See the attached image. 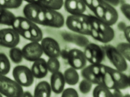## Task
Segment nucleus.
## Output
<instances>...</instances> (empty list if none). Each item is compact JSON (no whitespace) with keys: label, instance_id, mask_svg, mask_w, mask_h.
Returning <instances> with one entry per match:
<instances>
[{"label":"nucleus","instance_id":"f257e3e1","mask_svg":"<svg viewBox=\"0 0 130 97\" xmlns=\"http://www.w3.org/2000/svg\"><path fill=\"white\" fill-rule=\"evenodd\" d=\"M102 85L110 90H123L130 87V77L112 67L102 64Z\"/></svg>","mask_w":130,"mask_h":97},{"label":"nucleus","instance_id":"f03ea898","mask_svg":"<svg viewBox=\"0 0 130 97\" xmlns=\"http://www.w3.org/2000/svg\"><path fill=\"white\" fill-rule=\"evenodd\" d=\"M12 27L19 35L31 42H39L43 39L40 27L25 17H16Z\"/></svg>","mask_w":130,"mask_h":97},{"label":"nucleus","instance_id":"7ed1b4c3","mask_svg":"<svg viewBox=\"0 0 130 97\" xmlns=\"http://www.w3.org/2000/svg\"><path fill=\"white\" fill-rule=\"evenodd\" d=\"M91 26L90 35L96 41L107 43L112 41L115 36V31L111 26L102 22L95 16L89 15Z\"/></svg>","mask_w":130,"mask_h":97},{"label":"nucleus","instance_id":"20e7f679","mask_svg":"<svg viewBox=\"0 0 130 97\" xmlns=\"http://www.w3.org/2000/svg\"><path fill=\"white\" fill-rule=\"evenodd\" d=\"M64 21L63 15L58 11L42 7L37 17L36 24L59 28L63 27Z\"/></svg>","mask_w":130,"mask_h":97},{"label":"nucleus","instance_id":"39448f33","mask_svg":"<svg viewBox=\"0 0 130 97\" xmlns=\"http://www.w3.org/2000/svg\"><path fill=\"white\" fill-rule=\"evenodd\" d=\"M66 25L71 31L80 35L90 36L91 26L89 15L84 14L79 16L70 15L66 19Z\"/></svg>","mask_w":130,"mask_h":97},{"label":"nucleus","instance_id":"423d86ee","mask_svg":"<svg viewBox=\"0 0 130 97\" xmlns=\"http://www.w3.org/2000/svg\"><path fill=\"white\" fill-rule=\"evenodd\" d=\"M22 86L15 81L0 74V93L8 97H22Z\"/></svg>","mask_w":130,"mask_h":97},{"label":"nucleus","instance_id":"0eeeda50","mask_svg":"<svg viewBox=\"0 0 130 97\" xmlns=\"http://www.w3.org/2000/svg\"><path fill=\"white\" fill-rule=\"evenodd\" d=\"M105 55L116 69L121 72L127 70L128 64L126 60L116 47L108 45L102 46Z\"/></svg>","mask_w":130,"mask_h":97},{"label":"nucleus","instance_id":"6e6552de","mask_svg":"<svg viewBox=\"0 0 130 97\" xmlns=\"http://www.w3.org/2000/svg\"><path fill=\"white\" fill-rule=\"evenodd\" d=\"M12 74L15 81L21 86L28 87L34 83V77L32 72L25 65L16 66L13 70Z\"/></svg>","mask_w":130,"mask_h":97},{"label":"nucleus","instance_id":"1a4fd4ad","mask_svg":"<svg viewBox=\"0 0 130 97\" xmlns=\"http://www.w3.org/2000/svg\"><path fill=\"white\" fill-rule=\"evenodd\" d=\"M86 58L91 64H101L105 57V52L102 47L95 43H89L85 47Z\"/></svg>","mask_w":130,"mask_h":97},{"label":"nucleus","instance_id":"9d476101","mask_svg":"<svg viewBox=\"0 0 130 97\" xmlns=\"http://www.w3.org/2000/svg\"><path fill=\"white\" fill-rule=\"evenodd\" d=\"M20 36L13 28L0 29V45L11 48L15 47L20 42Z\"/></svg>","mask_w":130,"mask_h":97},{"label":"nucleus","instance_id":"9b49d317","mask_svg":"<svg viewBox=\"0 0 130 97\" xmlns=\"http://www.w3.org/2000/svg\"><path fill=\"white\" fill-rule=\"evenodd\" d=\"M101 65L102 64H91L83 68L81 72L82 76L93 84L102 85Z\"/></svg>","mask_w":130,"mask_h":97},{"label":"nucleus","instance_id":"f8f14e48","mask_svg":"<svg viewBox=\"0 0 130 97\" xmlns=\"http://www.w3.org/2000/svg\"><path fill=\"white\" fill-rule=\"evenodd\" d=\"M22 51L23 57L31 62H35L41 58L43 53L41 44L38 42L28 43L23 47Z\"/></svg>","mask_w":130,"mask_h":97},{"label":"nucleus","instance_id":"ddd939ff","mask_svg":"<svg viewBox=\"0 0 130 97\" xmlns=\"http://www.w3.org/2000/svg\"><path fill=\"white\" fill-rule=\"evenodd\" d=\"M67 60L71 67L76 70L82 69L86 66L87 62L84 52L76 48L68 51Z\"/></svg>","mask_w":130,"mask_h":97},{"label":"nucleus","instance_id":"4468645a","mask_svg":"<svg viewBox=\"0 0 130 97\" xmlns=\"http://www.w3.org/2000/svg\"><path fill=\"white\" fill-rule=\"evenodd\" d=\"M43 52L49 58H57L60 56L61 50L57 41L50 37H46L41 41Z\"/></svg>","mask_w":130,"mask_h":97},{"label":"nucleus","instance_id":"2eb2a0df","mask_svg":"<svg viewBox=\"0 0 130 97\" xmlns=\"http://www.w3.org/2000/svg\"><path fill=\"white\" fill-rule=\"evenodd\" d=\"M63 5L67 12L74 16L84 14L86 9V6L83 0H65Z\"/></svg>","mask_w":130,"mask_h":97},{"label":"nucleus","instance_id":"dca6fc26","mask_svg":"<svg viewBox=\"0 0 130 97\" xmlns=\"http://www.w3.org/2000/svg\"><path fill=\"white\" fill-rule=\"evenodd\" d=\"M65 82L63 74L59 71L51 75L50 86L52 91L56 94L61 93L63 91Z\"/></svg>","mask_w":130,"mask_h":97},{"label":"nucleus","instance_id":"f3484780","mask_svg":"<svg viewBox=\"0 0 130 97\" xmlns=\"http://www.w3.org/2000/svg\"><path fill=\"white\" fill-rule=\"evenodd\" d=\"M31 71L34 77L36 78H44L48 72L47 62L44 59L40 58L34 62Z\"/></svg>","mask_w":130,"mask_h":97},{"label":"nucleus","instance_id":"a211bd4d","mask_svg":"<svg viewBox=\"0 0 130 97\" xmlns=\"http://www.w3.org/2000/svg\"><path fill=\"white\" fill-rule=\"evenodd\" d=\"M42 7L34 3H28L24 6L23 12L25 18L36 23L38 14Z\"/></svg>","mask_w":130,"mask_h":97},{"label":"nucleus","instance_id":"6ab92c4d","mask_svg":"<svg viewBox=\"0 0 130 97\" xmlns=\"http://www.w3.org/2000/svg\"><path fill=\"white\" fill-rule=\"evenodd\" d=\"M118 18L117 11L113 6L108 4L106 9L104 15L101 21L111 26L117 23Z\"/></svg>","mask_w":130,"mask_h":97},{"label":"nucleus","instance_id":"aec40b11","mask_svg":"<svg viewBox=\"0 0 130 97\" xmlns=\"http://www.w3.org/2000/svg\"><path fill=\"white\" fill-rule=\"evenodd\" d=\"M63 0H31V3L39 5L43 7L59 10L63 5Z\"/></svg>","mask_w":130,"mask_h":97},{"label":"nucleus","instance_id":"412c9836","mask_svg":"<svg viewBox=\"0 0 130 97\" xmlns=\"http://www.w3.org/2000/svg\"><path fill=\"white\" fill-rule=\"evenodd\" d=\"M51 91V86L49 83L45 81H43L39 83L35 88L34 97H50Z\"/></svg>","mask_w":130,"mask_h":97},{"label":"nucleus","instance_id":"4be33fe9","mask_svg":"<svg viewBox=\"0 0 130 97\" xmlns=\"http://www.w3.org/2000/svg\"><path fill=\"white\" fill-rule=\"evenodd\" d=\"M63 75L65 82L69 85H75L79 81V74L76 70L72 67L66 70Z\"/></svg>","mask_w":130,"mask_h":97},{"label":"nucleus","instance_id":"5701e85b","mask_svg":"<svg viewBox=\"0 0 130 97\" xmlns=\"http://www.w3.org/2000/svg\"><path fill=\"white\" fill-rule=\"evenodd\" d=\"M16 17L8 9L0 7V24L12 26Z\"/></svg>","mask_w":130,"mask_h":97},{"label":"nucleus","instance_id":"b1692460","mask_svg":"<svg viewBox=\"0 0 130 97\" xmlns=\"http://www.w3.org/2000/svg\"><path fill=\"white\" fill-rule=\"evenodd\" d=\"M94 97H113L111 90L103 85H98L93 91Z\"/></svg>","mask_w":130,"mask_h":97},{"label":"nucleus","instance_id":"393cba45","mask_svg":"<svg viewBox=\"0 0 130 97\" xmlns=\"http://www.w3.org/2000/svg\"><path fill=\"white\" fill-rule=\"evenodd\" d=\"M10 62L8 57L4 53H0V74L5 75L9 73Z\"/></svg>","mask_w":130,"mask_h":97},{"label":"nucleus","instance_id":"a878e982","mask_svg":"<svg viewBox=\"0 0 130 97\" xmlns=\"http://www.w3.org/2000/svg\"><path fill=\"white\" fill-rule=\"evenodd\" d=\"M23 0H0V7L7 9H18L22 5Z\"/></svg>","mask_w":130,"mask_h":97},{"label":"nucleus","instance_id":"bb28decb","mask_svg":"<svg viewBox=\"0 0 130 97\" xmlns=\"http://www.w3.org/2000/svg\"><path fill=\"white\" fill-rule=\"evenodd\" d=\"M9 56L12 61L16 64L20 63L23 58L22 50L16 47L11 48L9 51Z\"/></svg>","mask_w":130,"mask_h":97},{"label":"nucleus","instance_id":"cd10ccee","mask_svg":"<svg viewBox=\"0 0 130 97\" xmlns=\"http://www.w3.org/2000/svg\"><path fill=\"white\" fill-rule=\"evenodd\" d=\"M116 48L126 60L130 61V43L128 42L120 43L118 44Z\"/></svg>","mask_w":130,"mask_h":97},{"label":"nucleus","instance_id":"c85d7f7f","mask_svg":"<svg viewBox=\"0 0 130 97\" xmlns=\"http://www.w3.org/2000/svg\"><path fill=\"white\" fill-rule=\"evenodd\" d=\"M47 64L48 71L51 73L59 71L60 63L57 58H49Z\"/></svg>","mask_w":130,"mask_h":97},{"label":"nucleus","instance_id":"c756f323","mask_svg":"<svg viewBox=\"0 0 130 97\" xmlns=\"http://www.w3.org/2000/svg\"><path fill=\"white\" fill-rule=\"evenodd\" d=\"M108 4L104 1H103L101 4L93 11L92 12L95 16L99 20H101L103 17Z\"/></svg>","mask_w":130,"mask_h":97},{"label":"nucleus","instance_id":"7c9ffc66","mask_svg":"<svg viewBox=\"0 0 130 97\" xmlns=\"http://www.w3.org/2000/svg\"><path fill=\"white\" fill-rule=\"evenodd\" d=\"M77 46L81 47L86 46L89 43V41L84 36L79 35H73V42Z\"/></svg>","mask_w":130,"mask_h":97},{"label":"nucleus","instance_id":"2f4dec72","mask_svg":"<svg viewBox=\"0 0 130 97\" xmlns=\"http://www.w3.org/2000/svg\"><path fill=\"white\" fill-rule=\"evenodd\" d=\"M92 84L87 80L84 79L82 80L79 84V89L82 93L87 94L89 93L92 87Z\"/></svg>","mask_w":130,"mask_h":97},{"label":"nucleus","instance_id":"473e14b6","mask_svg":"<svg viewBox=\"0 0 130 97\" xmlns=\"http://www.w3.org/2000/svg\"><path fill=\"white\" fill-rule=\"evenodd\" d=\"M62 97H78L79 95L77 91L73 88H68L62 92Z\"/></svg>","mask_w":130,"mask_h":97},{"label":"nucleus","instance_id":"72a5a7b5","mask_svg":"<svg viewBox=\"0 0 130 97\" xmlns=\"http://www.w3.org/2000/svg\"><path fill=\"white\" fill-rule=\"evenodd\" d=\"M121 11L128 20L130 19V6L128 4H123L120 7Z\"/></svg>","mask_w":130,"mask_h":97},{"label":"nucleus","instance_id":"f704fd0d","mask_svg":"<svg viewBox=\"0 0 130 97\" xmlns=\"http://www.w3.org/2000/svg\"><path fill=\"white\" fill-rule=\"evenodd\" d=\"M125 38L128 43H130V27L127 26L123 31Z\"/></svg>","mask_w":130,"mask_h":97},{"label":"nucleus","instance_id":"c9c22d12","mask_svg":"<svg viewBox=\"0 0 130 97\" xmlns=\"http://www.w3.org/2000/svg\"><path fill=\"white\" fill-rule=\"evenodd\" d=\"M111 90L113 97H123V95L121 92V91L120 90L116 89L112 90Z\"/></svg>","mask_w":130,"mask_h":97},{"label":"nucleus","instance_id":"e433bc0d","mask_svg":"<svg viewBox=\"0 0 130 97\" xmlns=\"http://www.w3.org/2000/svg\"><path fill=\"white\" fill-rule=\"evenodd\" d=\"M68 55V51L65 49H62L60 52V56L62 59L64 60H67Z\"/></svg>","mask_w":130,"mask_h":97},{"label":"nucleus","instance_id":"4c0bfd02","mask_svg":"<svg viewBox=\"0 0 130 97\" xmlns=\"http://www.w3.org/2000/svg\"><path fill=\"white\" fill-rule=\"evenodd\" d=\"M126 27V24L123 22H120L118 24V28L120 31H123Z\"/></svg>","mask_w":130,"mask_h":97},{"label":"nucleus","instance_id":"58836bf2","mask_svg":"<svg viewBox=\"0 0 130 97\" xmlns=\"http://www.w3.org/2000/svg\"><path fill=\"white\" fill-rule=\"evenodd\" d=\"M22 97H33V96H32V94H31V93L30 92L28 91H26L25 92H24V93H23Z\"/></svg>","mask_w":130,"mask_h":97},{"label":"nucleus","instance_id":"ea45409f","mask_svg":"<svg viewBox=\"0 0 130 97\" xmlns=\"http://www.w3.org/2000/svg\"><path fill=\"white\" fill-rule=\"evenodd\" d=\"M92 1V0H83L86 6L88 8L90 6Z\"/></svg>","mask_w":130,"mask_h":97},{"label":"nucleus","instance_id":"a19ab883","mask_svg":"<svg viewBox=\"0 0 130 97\" xmlns=\"http://www.w3.org/2000/svg\"><path fill=\"white\" fill-rule=\"evenodd\" d=\"M23 1H25L28 3H31V0H23Z\"/></svg>","mask_w":130,"mask_h":97},{"label":"nucleus","instance_id":"79ce46f5","mask_svg":"<svg viewBox=\"0 0 130 97\" xmlns=\"http://www.w3.org/2000/svg\"><path fill=\"white\" fill-rule=\"evenodd\" d=\"M3 97L2 95L0 93V97Z\"/></svg>","mask_w":130,"mask_h":97}]
</instances>
